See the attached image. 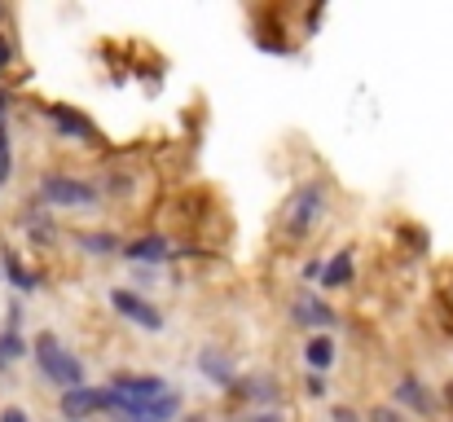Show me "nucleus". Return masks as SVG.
<instances>
[{
  "mask_svg": "<svg viewBox=\"0 0 453 422\" xmlns=\"http://www.w3.org/2000/svg\"><path fill=\"white\" fill-rule=\"evenodd\" d=\"M163 392H167V383L154 379V374H119V379L106 383V410H119L128 418H142L146 405L158 401Z\"/></svg>",
  "mask_w": 453,
  "mask_h": 422,
  "instance_id": "f257e3e1",
  "label": "nucleus"
},
{
  "mask_svg": "<svg viewBox=\"0 0 453 422\" xmlns=\"http://www.w3.org/2000/svg\"><path fill=\"white\" fill-rule=\"evenodd\" d=\"M35 361H40V374H44L49 383H58L62 392H66V387H84V361H80L75 352H66L53 330H44V334L35 339Z\"/></svg>",
  "mask_w": 453,
  "mask_h": 422,
  "instance_id": "f03ea898",
  "label": "nucleus"
},
{
  "mask_svg": "<svg viewBox=\"0 0 453 422\" xmlns=\"http://www.w3.org/2000/svg\"><path fill=\"white\" fill-rule=\"evenodd\" d=\"M40 198L49 207H93L97 203V189L80 176H66V172H53L40 180Z\"/></svg>",
  "mask_w": 453,
  "mask_h": 422,
  "instance_id": "7ed1b4c3",
  "label": "nucleus"
},
{
  "mask_svg": "<svg viewBox=\"0 0 453 422\" xmlns=\"http://www.w3.org/2000/svg\"><path fill=\"white\" fill-rule=\"evenodd\" d=\"M321 207H326V189H321L317 180H312V185H303L300 194L287 203V238H303V234L317 225Z\"/></svg>",
  "mask_w": 453,
  "mask_h": 422,
  "instance_id": "20e7f679",
  "label": "nucleus"
},
{
  "mask_svg": "<svg viewBox=\"0 0 453 422\" xmlns=\"http://www.w3.org/2000/svg\"><path fill=\"white\" fill-rule=\"evenodd\" d=\"M111 308H115L119 317H128L133 326H142V330H163V326H167V317L154 308L150 299H142L137 290H124V286L111 290Z\"/></svg>",
  "mask_w": 453,
  "mask_h": 422,
  "instance_id": "39448f33",
  "label": "nucleus"
},
{
  "mask_svg": "<svg viewBox=\"0 0 453 422\" xmlns=\"http://www.w3.org/2000/svg\"><path fill=\"white\" fill-rule=\"evenodd\" d=\"M49 124L62 133V137L71 141H84V145H97L102 133H97V124L88 119V115H80L75 106H49Z\"/></svg>",
  "mask_w": 453,
  "mask_h": 422,
  "instance_id": "423d86ee",
  "label": "nucleus"
},
{
  "mask_svg": "<svg viewBox=\"0 0 453 422\" xmlns=\"http://www.w3.org/2000/svg\"><path fill=\"white\" fill-rule=\"evenodd\" d=\"M93 410H106V387H66L62 392V414L75 418H88Z\"/></svg>",
  "mask_w": 453,
  "mask_h": 422,
  "instance_id": "0eeeda50",
  "label": "nucleus"
},
{
  "mask_svg": "<svg viewBox=\"0 0 453 422\" xmlns=\"http://www.w3.org/2000/svg\"><path fill=\"white\" fill-rule=\"evenodd\" d=\"M291 321H296V326H312V330H326V326H334V308L321 303L317 295H300V299L291 303Z\"/></svg>",
  "mask_w": 453,
  "mask_h": 422,
  "instance_id": "6e6552de",
  "label": "nucleus"
},
{
  "mask_svg": "<svg viewBox=\"0 0 453 422\" xmlns=\"http://www.w3.org/2000/svg\"><path fill=\"white\" fill-rule=\"evenodd\" d=\"M229 396L234 401H256V405H278L282 401V387L273 379H247V383H229Z\"/></svg>",
  "mask_w": 453,
  "mask_h": 422,
  "instance_id": "1a4fd4ad",
  "label": "nucleus"
},
{
  "mask_svg": "<svg viewBox=\"0 0 453 422\" xmlns=\"http://www.w3.org/2000/svg\"><path fill=\"white\" fill-rule=\"evenodd\" d=\"M198 374H207L211 383H220V387L229 392V383H234V361H229L220 348H203V352H198Z\"/></svg>",
  "mask_w": 453,
  "mask_h": 422,
  "instance_id": "9d476101",
  "label": "nucleus"
},
{
  "mask_svg": "<svg viewBox=\"0 0 453 422\" xmlns=\"http://www.w3.org/2000/svg\"><path fill=\"white\" fill-rule=\"evenodd\" d=\"M396 401H401L405 410L423 414V418H427V414H436V396H432L418 379H401V383H396Z\"/></svg>",
  "mask_w": 453,
  "mask_h": 422,
  "instance_id": "9b49d317",
  "label": "nucleus"
},
{
  "mask_svg": "<svg viewBox=\"0 0 453 422\" xmlns=\"http://www.w3.org/2000/svg\"><path fill=\"white\" fill-rule=\"evenodd\" d=\"M119 251H124V260H137V265H163L167 260V242L163 238H137V242H124Z\"/></svg>",
  "mask_w": 453,
  "mask_h": 422,
  "instance_id": "f8f14e48",
  "label": "nucleus"
},
{
  "mask_svg": "<svg viewBox=\"0 0 453 422\" xmlns=\"http://www.w3.org/2000/svg\"><path fill=\"white\" fill-rule=\"evenodd\" d=\"M334 357H339V348H334V339L330 334H312L308 343H303V361L321 374V370H330L334 365Z\"/></svg>",
  "mask_w": 453,
  "mask_h": 422,
  "instance_id": "ddd939ff",
  "label": "nucleus"
},
{
  "mask_svg": "<svg viewBox=\"0 0 453 422\" xmlns=\"http://www.w3.org/2000/svg\"><path fill=\"white\" fill-rule=\"evenodd\" d=\"M321 273V286H330V290H339V286H352V251L343 247L326 269H317Z\"/></svg>",
  "mask_w": 453,
  "mask_h": 422,
  "instance_id": "4468645a",
  "label": "nucleus"
},
{
  "mask_svg": "<svg viewBox=\"0 0 453 422\" xmlns=\"http://www.w3.org/2000/svg\"><path fill=\"white\" fill-rule=\"evenodd\" d=\"M0 269H4V278H9V286H18L22 295H31V290L40 286V281H35V273H31V269H27V265H22L18 256H4V260H0Z\"/></svg>",
  "mask_w": 453,
  "mask_h": 422,
  "instance_id": "2eb2a0df",
  "label": "nucleus"
},
{
  "mask_svg": "<svg viewBox=\"0 0 453 422\" xmlns=\"http://www.w3.org/2000/svg\"><path fill=\"white\" fill-rule=\"evenodd\" d=\"M176 414H180V396H176V392H163L158 401H150V405H146V414H142V418L167 422V418H176Z\"/></svg>",
  "mask_w": 453,
  "mask_h": 422,
  "instance_id": "dca6fc26",
  "label": "nucleus"
},
{
  "mask_svg": "<svg viewBox=\"0 0 453 422\" xmlns=\"http://www.w3.org/2000/svg\"><path fill=\"white\" fill-rule=\"evenodd\" d=\"M80 247H84L88 256H115L124 242H119L115 234H84V238H80Z\"/></svg>",
  "mask_w": 453,
  "mask_h": 422,
  "instance_id": "f3484780",
  "label": "nucleus"
},
{
  "mask_svg": "<svg viewBox=\"0 0 453 422\" xmlns=\"http://www.w3.org/2000/svg\"><path fill=\"white\" fill-rule=\"evenodd\" d=\"M365 422H405V414L392 410V405H374V410L365 414Z\"/></svg>",
  "mask_w": 453,
  "mask_h": 422,
  "instance_id": "a211bd4d",
  "label": "nucleus"
},
{
  "mask_svg": "<svg viewBox=\"0 0 453 422\" xmlns=\"http://www.w3.org/2000/svg\"><path fill=\"white\" fill-rule=\"evenodd\" d=\"M9 167H13V158H9V141H4V128H0V185L9 180Z\"/></svg>",
  "mask_w": 453,
  "mask_h": 422,
  "instance_id": "6ab92c4d",
  "label": "nucleus"
},
{
  "mask_svg": "<svg viewBox=\"0 0 453 422\" xmlns=\"http://www.w3.org/2000/svg\"><path fill=\"white\" fill-rule=\"evenodd\" d=\"M308 396H317V401L326 396V379H321V374H312V379H308Z\"/></svg>",
  "mask_w": 453,
  "mask_h": 422,
  "instance_id": "aec40b11",
  "label": "nucleus"
},
{
  "mask_svg": "<svg viewBox=\"0 0 453 422\" xmlns=\"http://www.w3.org/2000/svg\"><path fill=\"white\" fill-rule=\"evenodd\" d=\"M9 58H13V49H9V40H4V35H0V71H4V66H9Z\"/></svg>",
  "mask_w": 453,
  "mask_h": 422,
  "instance_id": "412c9836",
  "label": "nucleus"
},
{
  "mask_svg": "<svg viewBox=\"0 0 453 422\" xmlns=\"http://www.w3.org/2000/svg\"><path fill=\"white\" fill-rule=\"evenodd\" d=\"M0 422H31V418H27L22 410H4V414H0Z\"/></svg>",
  "mask_w": 453,
  "mask_h": 422,
  "instance_id": "4be33fe9",
  "label": "nucleus"
},
{
  "mask_svg": "<svg viewBox=\"0 0 453 422\" xmlns=\"http://www.w3.org/2000/svg\"><path fill=\"white\" fill-rule=\"evenodd\" d=\"M334 422H357V414L352 410H334Z\"/></svg>",
  "mask_w": 453,
  "mask_h": 422,
  "instance_id": "5701e85b",
  "label": "nucleus"
},
{
  "mask_svg": "<svg viewBox=\"0 0 453 422\" xmlns=\"http://www.w3.org/2000/svg\"><path fill=\"white\" fill-rule=\"evenodd\" d=\"M251 422H282V418H278V414H256Z\"/></svg>",
  "mask_w": 453,
  "mask_h": 422,
  "instance_id": "b1692460",
  "label": "nucleus"
},
{
  "mask_svg": "<svg viewBox=\"0 0 453 422\" xmlns=\"http://www.w3.org/2000/svg\"><path fill=\"white\" fill-rule=\"evenodd\" d=\"M4 111H9V97H4V93H0V119H4Z\"/></svg>",
  "mask_w": 453,
  "mask_h": 422,
  "instance_id": "393cba45",
  "label": "nucleus"
},
{
  "mask_svg": "<svg viewBox=\"0 0 453 422\" xmlns=\"http://www.w3.org/2000/svg\"><path fill=\"white\" fill-rule=\"evenodd\" d=\"M189 422H211V418H189Z\"/></svg>",
  "mask_w": 453,
  "mask_h": 422,
  "instance_id": "a878e982",
  "label": "nucleus"
},
{
  "mask_svg": "<svg viewBox=\"0 0 453 422\" xmlns=\"http://www.w3.org/2000/svg\"><path fill=\"white\" fill-rule=\"evenodd\" d=\"M133 422H150V418H133Z\"/></svg>",
  "mask_w": 453,
  "mask_h": 422,
  "instance_id": "bb28decb",
  "label": "nucleus"
},
{
  "mask_svg": "<svg viewBox=\"0 0 453 422\" xmlns=\"http://www.w3.org/2000/svg\"><path fill=\"white\" fill-rule=\"evenodd\" d=\"M0 278H4V269H0Z\"/></svg>",
  "mask_w": 453,
  "mask_h": 422,
  "instance_id": "cd10ccee",
  "label": "nucleus"
},
{
  "mask_svg": "<svg viewBox=\"0 0 453 422\" xmlns=\"http://www.w3.org/2000/svg\"><path fill=\"white\" fill-rule=\"evenodd\" d=\"M0 13H4V9H0Z\"/></svg>",
  "mask_w": 453,
  "mask_h": 422,
  "instance_id": "c85d7f7f",
  "label": "nucleus"
}]
</instances>
